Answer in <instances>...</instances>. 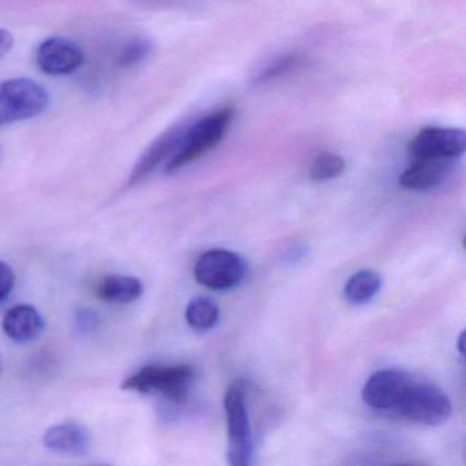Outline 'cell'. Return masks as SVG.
Segmentation results:
<instances>
[{"instance_id":"cell-1","label":"cell","mask_w":466,"mask_h":466,"mask_svg":"<svg viewBox=\"0 0 466 466\" xmlns=\"http://www.w3.org/2000/svg\"><path fill=\"white\" fill-rule=\"evenodd\" d=\"M234 116H236V108L233 106H223L193 124L187 125L178 149L165 166L166 173H177L217 148L228 135Z\"/></svg>"},{"instance_id":"cell-19","label":"cell","mask_w":466,"mask_h":466,"mask_svg":"<svg viewBox=\"0 0 466 466\" xmlns=\"http://www.w3.org/2000/svg\"><path fill=\"white\" fill-rule=\"evenodd\" d=\"M152 43L148 39H135L127 43L121 53L118 62L122 67H135L146 61L152 53Z\"/></svg>"},{"instance_id":"cell-6","label":"cell","mask_w":466,"mask_h":466,"mask_svg":"<svg viewBox=\"0 0 466 466\" xmlns=\"http://www.w3.org/2000/svg\"><path fill=\"white\" fill-rule=\"evenodd\" d=\"M247 274V263L230 250L214 249L204 253L195 267V278L201 286L212 290L236 288Z\"/></svg>"},{"instance_id":"cell-22","label":"cell","mask_w":466,"mask_h":466,"mask_svg":"<svg viewBox=\"0 0 466 466\" xmlns=\"http://www.w3.org/2000/svg\"><path fill=\"white\" fill-rule=\"evenodd\" d=\"M463 338H465V334L461 332L460 339H458V350H460L461 354H463Z\"/></svg>"},{"instance_id":"cell-18","label":"cell","mask_w":466,"mask_h":466,"mask_svg":"<svg viewBox=\"0 0 466 466\" xmlns=\"http://www.w3.org/2000/svg\"><path fill=\"white\" fill-rule=\"evenodd\" d=\"M345 160L339 155L324 151L313 160L309 177L313 181H329V179L338 178L345 171Z\"/></svg>"},{"instance_id":"cell-10","label":"cell","mask_w":466,"mask_h":466,"mask_svg":"<svg viewBox=\"0 0 466 466\" xmlns=\"http://www.w3.org/2000/svg\"><path fill=\"white\" fill-rule=\"evenodd\" d=\"M187 125L189 124L182 122V124L170 127L144 151L130 173L129 187H135L148 178L163 163L167 165L168 160L178 149L185 132H187Z\"/></svg>"},{"instance_id":"cell-20","label":"cell","mask_w":466,"mask_h":466,"mask_svg":"<svg viewBox=\"0 0 466 466\" xmlns=\"http://www.w3.org/2000/svg\"><path fill=\"white\" fill-rule=\"evenodd\" d=\"M15 272L6 263L0 261V305L9 299L13 289H15Z\"/></svg>"},{"instance_id":"cell-5","label":"cell","mask_w":466,"mask_h":466,"mask_svg":"<svg viewBox=\"0 0 466 466\" xmlns=\"http://www.w3.org/2000/svg\"><path fill=\"white\" fill-rule=\"evenodd\" d=\"M451 402L439 387L414 380L394 416L422 425L443 424L451 416Z\"/></svg>"},{"instance_id":"cell-14","label":"cell","mask_w":466,"mask_h":466,"mask_svg":"<svg viewBox=\"0 0 466 466\" xmlns=\"http://www.w3.org/2000/svg\"><path fill=\"white\" fill-rule=\"evenodd\" d=\"M143 290V283L138 278L108 275L97 283L96 296L108 304H130L140 299Z\"/></svg>"},{"instance_id":"cell-17","label":"cell","mask_w":466,"mask_h":466,"mask_svg":"<svg viewBox=\"0 0 466 466\" xmlns=\"http://www.w3.org/2000/svg\"><path fill=\"white\" fill-rule=\"evenodd\" d=\"M187 324L198 331H208L217 326L219 320V308L207 297H198L192 299L187 305Z\"/></svg>"},{"instance_id":"cell-13","label":"cell","mask_w":466,"mask_h":466,"mask_svg":"<svg viewBox=\"0 0 466 466\" xmlns=\"http://www.w3.org/2000/svg\"><path fill=\"white\" fill-rule=\"evenodd\" d=\"M4 329L10 339L18 343H28L39 338L45 329V319L36 308L18 305L6 313Z\"/></svg>"},{"instance_id":"cell-16","label":"cell","mask_w":466,"mask_h":466,"mask_svg":"<svg viewBox=\"0 0 466 466\" xmlns=\"http://www.w3.org/2000/svg\"><path fill=\"white\" fill-rule=\"evenodd\" d=\"M305 58L299 54L291 53L278 56L272 59L268 65L263 67L258 75L253 77L252 84L255 86H264L267 84L280 80L286 76L299 69L304 65Z\"/></svg>"},{"instance_id":"cell-7","label":"cell","mask_w":466,"mask_h":466,"mask_svg":"<svg viewBox=\"0 0 466 466\" xmlns=\"http://www.w3.org/2000/svg\"><path fill=\"white\" fill-rule=\"evenodd\" d=\"M466 149V135L455 127H428L420 130L409 143L411 160L460 159Z\"/></svg>"},{"instance_id":"cell-21","label":"cell","mask_w":466,"mask_h":466,"mask_svg":"<svg viewBox=\"0 0 466 466\" xmlns=\"http://www.w3.org/2000/svg\"><path fill=\"white\" fill-rule=\"evenodd\" d=\"M15 37L7 29H0V59H4L12 51Z\"/></svg>"},{"instance_id":"cell-23","label":"cell","mask_w":466,"mask_h":466,"mask_svg":"<svg viewBox=\"0 0 466 466\" xmlns=\"http://www.w3.org/2000/svg\"><path fill=\"white\" fill-rule=\"evenodd\" d=\"M0 370H2V368H0Z\"/></svg>"},{"instance_id":"cell-2","label":"cell","mask_w":466,"mask_h":466,"mask_svg":"<svg viewBox=\"0 0 466 466\" xmlns=\"http://www.w3.org/2000/svg\"><path fill=\"white\" fill-rule=\"evenodd\" d=\"M195 379L189 365H147L127 379L122 389L140 394H159L173 402L187 400Z\"/></svg>"},{"instance_id":"cell-9","label":"cell","mask_w":466,"mask_h":466,"mask_svg":"<svg viewBox=\"0 0 466 466\" xmlns=\"http://www.w3.org/2000/svg\"><path fill=\"white\" fill-rule=\"evenodd\" d=\"M84 51L65 37H50L37 48L36 62L42 72L50 76H69L83 66Z\"/></svg>"},{"instance_id":"cell-15","label":"cell","mask_w":466,"mask_h":466,"mask_svg":"<svg viewBox=\"0 0 466 466\" xmlns=\"http://www.w3.org/2000/svg\"><path fill=\"white\" fill-rule=\"evenodd\" d=\"M380 288V275L372 269H362L346 283L345 299L353 305L367 304L379 293Z\"/></svg>"},{"instance_id":"cell-3","label":"cell","mask_w":466,"mask_h":466,"mask_svg":"<svg viewBox=\"0 0 466 466\" xmlns=\"http://www.w3.org/2000/svg\"><path fill=\"white\" fill-rule=\"evenodd\" d=\"M50 106L45 86L29 78L0 83V127L36 118Z\"/></svg>"},{"instance_id":"cell-4","label":"cell","mask_w":466,"mask_h":466,"mask_svg":"<svg viewBox=\"0 0 466 466\" xmlns=\"http://www.w3.org/2000/svg\"><path fill=\"white\" fill-rule=\"evenodd\" d=\"M225 410L228 430V463L233 466L250 465L253 457V439L245 387L241 381H236L228 387L225 395Z\"/></svg>"},{"instance_id":"cell-11","label":"cell","mask_w":466,"mask_h":466,"mask_svg":"<svg viewBox=\"0 0 466 466\" xmlns=\"http://www.w3.org/2000/svg\"><path fill=\"white\" fill-rule=\"evenodd\" d=\"M458 159L411 160L400 177V185L408 190H431L443 185L455 171Z\"/></svg>"},{"instance_id":"cell-12","label":"cell","mask_w":466,"mask_h":466,"mask_svg":"<svg viewBox=\"0 0 466 466\" xmlns=\"http://www.w3.org/2000/svg\"><path fill=\"white\" fill-rule=\"evenodd\" d=\"M45 446L61 454L83 455L91 447V435L77 422H62L45 433Z\"/></svg>"},{"instance_id":"cell-8","label":"cell","mask_w":466,"mask_h":466,"mask_svg":"<svg viewBox=\"0 0 466 466\" xmlns=\"http://www.w3.org/2000/svg\"><path fill=\"white\" fill-rule=\"evenodd\" d=\"M413 383V376L405 370H378L365 383L362 400L373 410L394 413Z\"/></svg>"}]
</instances>
